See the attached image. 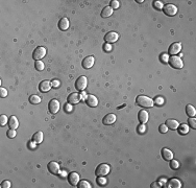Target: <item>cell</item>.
I'll list each match as a JSON object with an SVG mask.
<instances>
[{"instance_id": "cell-1", "label": "cell", "mask_w": 196, "mask_h": 188, "mask_svg": "<svg viewBox=\"0 0 196 188\" xmlns=\"http://www.w3.org/2000/svg\"><path fill=\"white\" fill-rule=\"evenodd\" d=\"M136 101H137V103L139 106L143 107V108H151L155 105L153 100L151 98H149L148 96H145V95H139L137 97Z\"/></svg>"}, {"instance_id": "cell-2", "label": "cell", "mask_w": 196, "mask_h": 188, "mask_svg": "<svg viewBox=\"0 0 196 188\" xmlns=\"http://www.w3.org/2000/svg\"><path fill=\"white\" fill-rule=\"evenodd\" d=\"M110 171H111L110 165L105 164V163H101V164L98 165L97 168H96L95 175L97 177H104L110 173Z\"/></svg>"}, {"instance_id": "cell-3", "label": "cell", "mask_w": 196, "mask_h": 188, "mask_svg": "<svg viewBox=\"0 0 196 188\" xmlns=\"http://www.w3.org/2000/svg\"><path fill=\"white\" fill-rule=\"evenodd\" d=\"M168 62H169L171 67L175 68V69H181V68L184 67V63H183V61H181V59L179 56H173L172 58H170L168 60Z\"/></svg>"}, {"instance_id": "cell-4", "label": "cell", "mask_w": 196, "mask_h": 188, "mask_svg": "<svg viewBox=\"0 0 196 188\" xmlns=\"http://www.w3.org/2000/svg\"><path fill=\"white\" fill-rule=\"evenodd\" d=\"M45 54H46V49H45L44 47L39 46V47H37L36 49L33 50V58L36 60V61H41V59H42V58H44Z\"/></svg>"}, {"instance_id": "cell-5", "label": "cell", "mask_w": 196, "mask_h": 188, "mask_svg": "<svg viewBox=\"0 0 196 188\" xmlns=\"http://www.w3.org/2000/svg\"><path fill=\"white\" fill-rule=\"evenodd\" d=\"M87 84H88V79H87V77L81 75V77H79L77 79H76V82H75V88L77 89V90H79V91H83V90L86 89Z\"/></svg>"}, {"instance_id": "cell-6", "label": "cell", "mask_w": 196, "mask_h": 188, "mask_svg": "<svg viewBox=\"0 0 196 188\" xmlns=\"http://www.w3.org/2000/svg\"><path fill=\"white\" fill-rule=\"evenodd\" d=\"M163 9H164V13L167 16H169V17H172V16H174L177 13V7L175 5H173V4H166V5L164 6Z\"/></svg>"}, {"instance_id": "cell-7", "label": "cell", "mask_w": 196, "mask_h": 188, "mask_svg": "<svg viewBox=\"0 0 196 188\" xmlns=\"http://www.w3.org/2000/svg\"><path fill=\"white\" fill-rule=\"evenodd\" d=\"M81 94L79 93H71L69 94L68 98H67V100H68V103H70V105H75V103H78L81 100Z\"/></svg>"}, {"instance_id": "cell-8", "label": "cell", "mask_w": 196, "mask_h": 188, "mask_svg": "<svg viewBox=\"0 0 196 188\" xmlns=\"http://www.w3.org/2000/svg\"><path fill=\"white\" fill-rule=\"evenodd\" d=\"M48 110H49V112H50V113H52V114H55V113H57V112H59V100L51 99L50 101H49V105H48Z\"/></svg>"}, {"instance_id": "cell-9", "label": "cell", "mask_w": 196, "mask_h": 188, "mask_svg": "<svg viewBox=\"0 0 196 188\" xmlns=\"http://www.w3.org/2000/svg\"><path fill=\"white\" fill-rule=\"evenodd\" d=\"M119 39V35L115 32H107V35L104 36V41L107 43H115Z\"/></svg>"}, {"instance_id": "cell-10", "label": "cell", "mask_w": 196, "mask_h": 188, "mask_svg": "<svg viewBox=\"0 0 196 188\" xmlns=\"http://www.w3.org/2000/svg\"><path fill=\"white\" fill-rule=\"evenodd\" d=\"M47 168L48 171H50V173H52V175H59V165L55 161L49 162L47 165Z\"/></svg>"}, {"instance_id": "cell-11", "label": "cell", "mask_w": 196, "mask_h": 188, "mask_svg": "<svg viewBox=\"0 0 196 188\" xmlns=\"http://www.w3.org/2000/svg\"><path fill=\"white\" fill-rule=\"evenodd\" d=\"M181 50V43L176 42V43H173V44L170 45L168 52H169L170 54H172V56H175V54L179 53Z\"/></svg>"}, {"instance_id": "cell-12", "label": "cell", "mask_w": 196, "mask_h": 188, "mask_svg": "<svg viewBox=\"0 0 196 188\" xmlns=\"http://www.w3.org/2000/svg\"><path fill=\"white\" fill-rule=\"evenodd\" d=\"M86 103L87 105L89 107H92V108H95V107H97L98 105V99H97V97L94 96V95H88L86 98Z\"/></svg>"}, {"instance_id": "cell-13", "label": "cell", "mask_w": 196, "mask_h": 188, "mask_svg": "<svg viewBox=\"0 0 196 188\" xmlns=\"http://www.w3.org/2000/svg\"><path fill=\"white\" fill-rule=\"evenodd\" d=\"M94 56H87V58H85L83 61V67L85 68V69H90V68L92 67L93 65H94Z\"/></svg>"}, {"instance_id": "cell-14", "label": "cell", "mask_w": 196, "mask_h": 188, "mask_svg": "<svg viewBox=\"0 0 196 188\" xmlns=\"http://www.w3.org/2000/svg\"><path fill=\"white\" fill-rule=\"evenodd\" d=\"M68 181L72 186L77 185L78 182H79V176H78V173H71L68 176Z\"/></svg>"}, {"instance_id": "cell-15", "label": "cell", "mask_w": 196, "mask_h": 188, "mask_svg": "<svg viewBox=\"0 0 196 188\" xmlns=\"http://www.w3.org/2000/svg\"><path fill=\"white\" fill-rule=\"evenodd\" d=\"M115 121H116V115L110 113V114H107L104 116L102 122H103V124H105V126H110V124H113Z\"/></svg>"}, {"instance_id": "cell-16", "label": "cell", "mask_w": 196, "mask_h": 188, "mask_svg": "<svg viewBox=\"0 0 196 188\" xmlns=\"http://www.w3.org/2000/svg\"><path fill=\"white\" fill-rule=\"evenodd\" d=\"M51 83L48 82V81H43V82L40 83V86H39V89L40 91L42 92H48L49 90L51 89Z\"/></svg>"}, {"instance_id": "cell-17", "label": "cell", "mask_w": 196, "mask_h": 188, "mask_svg": "<svg viewBox=\"0 0 196 188\" xmlns=\"http://www.w3.org/2000/svg\"><path fill=\"white\" fill-rule=\"evenodd\" d=\"M148 112L145 111V110H141L138 114V118H139V121L141 124H145L146 121L148 120Z\"/></svg>"}, {"instance_id": "cell-18", "label": "cell", "mask_w": 196, "mask_h": 188, "mask_svg": "<svg viewBox=\"0 0 196 188\" xmlns=\"http://www.w3.org/2000/svg\"><path fill=\"white\" fill-rule=\"evenodd\" d=\"M59 28L61 30H67L69 28V20L67 18H62L59 21Z\"/></svg>"}, {"instance_id": "cell-19", "label": "cell", "mask_w": 196, "mask_h": 188, "mask_svg": "<svg viewBox=\"0 0 196 188\" xmlns=\"http://www.w3.org/2000/svg\"><path fill=\"white\" fill-rule=\"evenodd\" d=\"M162 157L167 161H170L173 159V153L168 148H163L162 150Z\"/></svg>"}, {"instance_id": "cell-20", "label": "cell", "mask_w": 196, "mask_h": 188, "mask_svg": "<svg viewBox=\"0 0 196 188\" xmlns=\"http://www.w3.org/2000/svg\"><path fill=\"white\" fill-rule=\"evenodd\" d=\"M7 124H9V129H12V130H16L19 126V121L16 116H12V117L9 118Z\"/></svg>"}, {"instance_id": "cell-21", "label": "cell", "mask_w": 196, "mask_h": 188, "mask_svg": "<svg viewBox=\"0 0 196 188\" xmlns=\"http://www.w3.org/2000/svg\"><path fill=\"white\" fill-rule=\"evenodd\" d=\"M166 126L170 130H176L178 128V122L175 119H168L166 121Z\"/></svg>"}, {"instance_id": "cell-22", "label": "cell", "mask_w": 196, "mask_h": 188, "mask_svg": "<svg viewBox=\"0 0 196 188\" xmlns=\"http://www.w3.org/2000/svg\"><path fill=\"white\" fill-rule=\"evenodd\" d=\"M113 9L111 6H105L102 11H101V17L103 18H107V17H110L112 14H113Z\"/></svg>"}, {"instance_id": "cell-23", "label": "cell", "mask_w": 196, "mask_h": 188, "mask_svg": "<svg viewBox=\"0 0 196 188\" xmlns=\"http://www.w3.org/2000/svg\"><path fill=\"white\" fill-rule=\"evenodd\" d=\"M33 140L35 143L40 144L43 141V133L42 132H37L35 133V135L33 136Z\"/></svg>"}, {"instance_id": "cell-24", "label": "cell", "mask_w": 196, "mask_h": 188, "mask_svg": "<svg viewBox=\"0 0 196 188\" xmlns=\"http://www.w3.org/2000/svg\"><path fill=\"white\" fill-rule=\"evenodd\" d=\"M186 113H187V115L189 117H194L196 114L195 108L193 106H191V105H187V107H186Z\"/></svg>"}, {"instance_id": "cell-25", "label": "cell", "mask_w": 196, "mask_h": 188, "mask_svg": "<svg viewBox=\"0 0 196 188\" xmlns=\"http://www.w3.org/2000/svg\"><path fill=\"white\" fill-rule=\"evenodd\" d=\"M169 187H173V188H181V183L178 181L177 179H171L169 181Z\"/></svg>"}, {"instance_id": "cell-26", "label": "cell", "mask_w": 196, "mask_h": 188, "mask_svg": "<svg viewBox=\"0 0 196 188\" xmlns=\"http://www.w3.org/2000/svg\"><path fill=\"white\" fill-rule=\"evenodd\" d=\"M29 101H30V103H33V105H38V103H41V98H40V96H38V95H31V96L29 97Z\"/></svg>"}, {"instance_id": "cell-27", "label": "cell", "mask_w": 196, "mask_h": 188, "mask_svg": "<svg viewBox=\"0 0 196 188\" xmlns=\"http://www.w3.org/2000/svg\"><path fill=\"white\" fill-rule=\"evenodd\" d=\"M178 129V132H179V134H187L188 131H189V126H187V124H181L179 128H177Z\"/></svg>"}, {"instance_id": "cell-28", "label": "cell", "mask_w": 196, "mask_h": 188, "mask_svg": "<svg viewBox=\"0 0 196 188\" xmlns=\"http://www.w3.org/2000/svg\"><path fill=\"white\" fill-rule=\"evenodd\" d=\"M78 188H91V184H90L88 181H85V180H83V181H80L79 183H78Z\"/></svg>"}, {"instance_id": "cell-29", "label": "cell", "mask_w": 196, "mask_h": 188, "mask_svg": "<svg viewBox=\"0 0 196 188\" xmlns=\"http://www.w3.org/2000/svg\"><path fill=\"white\" fill-rule=\"evenodd\" d=\"M44 67H45V65L42 61H36V63H35V68H36L37 70L42 71L44 69Z\"/></svg>"}, {"instance_id": "cell-30", "label": "cell", "mask_w": 196, "mask_h": 188, "mask_svg": "<svg viewBox=\"0 0 196 188\" xmlns=\"http://www.w3.org/2000/svg\"><path fill=\"white\" fill-rule=\"evenodd\" d=\"M6 122H9V118L6 117V115H1L0 116V124L1 126H5Z\"/></svg>"}, {"instance_id": "cell-31", "label": "cell", "mask_w": 196, "mask_h": 188, "mask_svg": "<svg viewBox=\"0 0 196 188\" xmlns=\"http://www.w3.org/2000/svg\"><path fill=\"white\" fill-rule=\"evenodd\" d=\"M188 121H189V124H190V126L192 128V129H196V119L193 117H191L188 119Z\"/></svg>"}, {"instance_id": "cell-32", "label": "cell", "mask_w": 196, "mask_h": 188, "mask_svg": "<svg viewBox=\"0 0 196 188\" xmlns=\"http://www.w3.org/2000/svg\"><path fill=\"white\" fill-rule=\"evenodd\" d=\"M153 7L157 9H163V3L161 2V1H155L153 2Z\"/></svg>"}, {"instance_id": "cell-33", "label": "cell", "mask_w": 196, "mask_h": 188, "mask_svg": "<svg viewBox=\"0 0 196 188\" xmlns=\"http://www.w3.org/2000/svg\"><path fill=\"white\" fill-rule=\"evenodd\" d=\"M170 167L172 168V169H176V168H178V162L175 161V160H170Z\"/></svg>"}, {"instance_id": "cell-34", "label": "cell", "mask_w": 196, "mask_h": 188, "mask_svg": "<svg viewBox=\"0 0 196 188\" xmlns=\"http://www.w3.org/2000/svg\"><path fill=\"white\" fill-rule=\"evenodd\" d=\"M159 131H160V133H162V134H165V133H167V131H168V128H167L166 124H161L160 128H159Z\"/></svg>"}, {"instance_id": "cell-35", "label": "cell", "mask_w": 196, "mask_h": 188, "mask_svg": "<svg viewBox=\"0 0 196 188\" xmlns=\"http://www.w3.org/2000/svg\"><path fill=\"white\" fill-rule=\"evenodd\" d=\"M7 136H9V138H15L16 137V131L15 130H9L7 131Z\"/></svg>"}, {"instance_id": "cell-36", "label": "cell", "mask_w": 196, "mask_h": 188, "mask_svg": "<svg viewBox=\"0 0 196 188\" xmlns=\"http://www.w3.org/2000/svg\"><path fill=\"white\" fill-rule=\"evenodd\" d=\"M146 131V126H144V124H142L141 126H138V132L140 133V134H144Z\"/></svg>"}, {"instance_id": "cell-37", "label": "cell", "mask_w": 196, "mask_h": 188, "mask_svg": "<svg viewBox=\"0 0 196 188\" xmlns=\"http://www.w3.org/2000/svg\"><path fill=\"white\" fill-rule=\"evenodd\" d=\"M111 7L112 9H118L119 7V2L117 1V0H113V1H111Z\"/></svg>"}, {"instance_id": "cell-38", "label": "cell", "mask_w": 196, "mask_h": 188, "mask_svg": "<svg viewBox=\"0 0 196 188\" xmlns=\"http://www.w3.org/2000/svg\"><path fill=\"white\" fill-rule=\"evenodd\" d=\"M163 103H164V99L162 98V97H157L155 99V103H157V105H159V106H162L163 105Z\"/></svg>"}, {"instance_id": "cell-39", "label": "cell", "mask_w": 196, "mask_h": 188, "mask_svg": "<svg viewBox=\"0 0 196 188\" xmlns=\"http://www.w3.org/2000/svg\"><path fill=\"white\" fill-rule=\"evenodd\" d=\"M6 95H7V91H6L4 88L1 87V88H0V96L3 98V97H6Z\"/></svg>"}, {"instance_id": "cell-40", "label": "cell", "mask_w": 196, "mask_h": 188, "mask_svg": "<svg viewBox=\"0 0 196 188\" xmlns=\"http://www.w3.org/2000/svg\"><path fill=\"white\" fill-rule=\"evenodd\" d=\"M1 187L9 188V187H11V182H9V181H3L2 184H1Z\"/></svg>"}, {"instance_id": "cell-41", "label": "cell", "mask_w": 196, "mask_h": 188, "mask_svg": "<svg viewBox=\"0 0 196 188\" xmlns=\"http://www.w3.org/2000/svg\"><path fill=\"white\" fill-rule=\"evenodd\" d=\"M51 86H52L53 88H59V81H57V79H54V81H52V82H51Z\"/></svg>"}, {"instance_id": "cell-42", "label": "cell", "mask_w": 196, "mask_h": 188, "mask_svg": "<svg viewBox=\"0 0 196 188\" xmlns=\"http://www.w3.org/2000/svg\"><path fill=\"white\" fill-rule=\"evenodd\" d=\"M161 59L163 60V62H168V60H169L166 54H162V56H161Z\"/></svg>"}, {"instance_id": "cell-43", "label": "cell", "mask_w": 196, "mask_h": 188, "mask_svg": "<svg viewBox=\"0 0 196 188\" xmlns=\"http://www.w3.org/2000/svg\"><path fill=\"white\" fill-rule=\"evenodd\" d=\"M65 110L67 112H71V106H70V103H68V105H66L65 106Z\"/></svg>"}, {"instance_id": "cell-44", "label": "cell", "mask_w": 196, "mask_h": 188, "mask_svg": "<svg viewBox=\"0 0 196 188\" xmlns=\"http://www.w3.org/2000/svg\"><path fill=\"white\" fill-rule=\"evenodd\" d=\"M151 187H152V188H155V187H161V186H160V183H157V182L152 183V184H151Z\"/></svg>"}, {"instance_id": "cell-45", "label": "cell", "mask_w": 196, "mask_h": 188, "mask_svg": "<svg viewBox=\"0 0 196 188\" xmlns=\"http://www.w3.org/2000/svg\"><path fill=\"white\" fill-rule=\"evenodd\" d=\"M98 183H99V184H101V185H103L104 183H105V180H104V179H98Z\"/></svg>"}, {"instance_id": "cell-46", "label": "cell", "mask_w": 196, "mask_h": 188, "mask_svg": "<svg viewBox=\"0 0 196 188\" xmlns=\"http://www.w3.org/2000/svg\"><path fill=\"white\" fill-rule=\"evenodd\" d=\"M103 49L107 50V51H110V50H111V46H110V45H104Z\"/></svg>"}]
</instances>
